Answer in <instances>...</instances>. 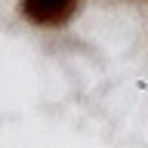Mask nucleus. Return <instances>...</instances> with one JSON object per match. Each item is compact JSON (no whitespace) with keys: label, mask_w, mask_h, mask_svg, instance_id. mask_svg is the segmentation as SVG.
<instances>
[{"label":"nucleus","mask_w":148,"mask_h":148,"mask_svg":"<svg viewBox=\"0 0 148 148\" xmlns=\"http://www.w3.org/2000/svg\"><path fill=\"white\" fill-rule=\"evenodd\" d=\"M18 12L37 28H62L77 12V0H22Z\"/></svg>","instance_id":"1"}]
</instances>
